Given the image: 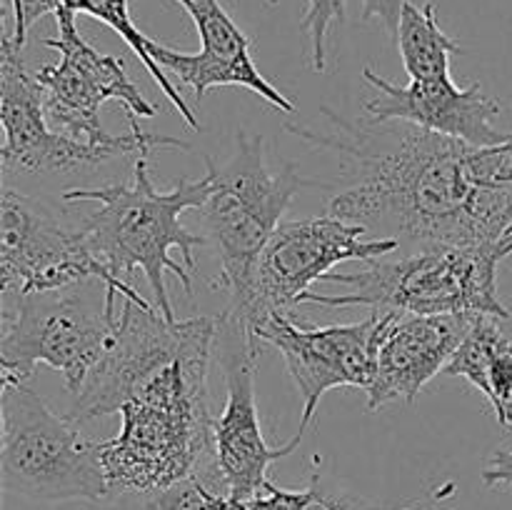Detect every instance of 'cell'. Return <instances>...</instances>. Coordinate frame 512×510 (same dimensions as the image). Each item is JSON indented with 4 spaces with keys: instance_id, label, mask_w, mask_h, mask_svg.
Masks as SVG:
<instances>
[{
    "instance_id": "obj_1",
    "label": "cell",
    "mask_w": 512,
    "mask_h": 510,
    "mask_svg": "<svg viewBox=\"0 0 512 510\" xmlns=\"http://www.w3.org/2000/svg\"><path fill=\"white\" fill-rule=\"evenodd\" d=\"M330 130L288 120L285 130L345 160L350 183L328 213L400 248L498 243L512 225V190L490 188L480 148L403 120H348L323 105Z\"/></svg>"
},
{
    "instance_id": "obj_2",
    "label": "cell",
    "mask_w": 512,
    "mask_h": 510,
    "mask_svg": "<svg viewBox=\"0 0 512 510\" xmlns=\"http://www.w3.org/2000/svg\"><path fill=\"white\" fill-rule=\"evenodd\" d=\"M208 190V173L200 180L180 178L170 190H158L150 180L148 155H140L135 158L130 183L70 188L63 200L100 203L85 223L98 258L120 280L143 270L155 308L165 320H178L165 288V273L170 270L178 275L185 293H193V278H200L195 248L208 243V238L185 228L180 218L185 210L203 208Z\"/></svg>"
},
{
    "instance_id": "obj_3",
    "label": "cell",
    "mask_w": 512,
    "mask_h": 510,
    "mask_svg": "<svg viewBox=\"0 0 512 510\" xmlns=\"http://www.w3.org/2000/svg\"><path fill=\"white\" fill-rule=\"evenodd\" d=\"M498 243L440 245L410 250L395 260H365L358 273H328L323 283L345 285L343 295L308 293L303 303L325 308H370L408 315H488L510 320L500 300Z\"/></svg>"
},
{
    "instance_id": "obj_4",
    "label": "cell",
    "mask_w": 512,
    "mask_h": 510,
    "mask_svg": "<svg viewBox=\"0 0 512 510\" xmlns=\"http://www.w3.org/2000/svg\"><path fill=\"white\" fill-rule=\"evenodd\" d=\"M210 178L208 198L200 208L203 235L218 250L220 283L230 293L228 310H240L250 298L255 268L265 245L273 238L295 193L313 180L300 178L293 163L270 170L263 135L235 133V153L218 165L205 158Z\"/></svg>"
},
{
    "instance_id": "obj_5",
    "label": "cell",
    "mask_w": 512,
    "mask_h": 510,
    "mask_svg": "<svg viewBox=\"0 0 512 510\" xmlns=\"http://www.w3.org/2000/svg\"><path fill=\"white\" fill-rule=\"evenodd\" d=\"M0 475L8 493L40 503H100L113 495L100 443L25 383H3Z\"/></svg>"
},
{
    "instance_id": "obj_6",
    "label": "cell",
    "mask_w": 512,
    "mask_h": 510,
    "mask_svg": "<svg viewBox=\"0 0 512 510\" xmlns=\"http://www.w3.org/2000/svg\"><path fill=\"white\" fill-rule=\"evenodd\" d=\"M88 285L18 295L0 335L3 383H25L35 365L45 363L63 375L70 395L83 388L110 348L120 313L108 310L105 298L98 303L85 295Z\"/></svg>"
},
{
    "instance_id": "obj_7",
    "label": "cell",
    "mask_w": 512,
    "mask_h": 510,
    "mask_svg": "<svg viewBox=\"0 0 512 510\" xmlns=\"http://www.w3.org/2000/svg\"><path fill=\"white\" fill-rule=\"evenodd\" d=\"M23 48L13 38L10 18L5 15V30L0 38V123L5 143L0 160L5 170L18 173H65V170L100 165L123 155H148L155 148L190 150V143L173 135L145 133L140 120L130 118L128 135H113L103 143L70 138L60 130L48 128L45 93L35 73L25 68Z\"/></svg>"
},
{
    "instance_id": "obj_8",
    "label": "cell",
    "mask_w": 512,
    "mask_h": 510,
    "mask_svg": "<svg viewBox=\"0 0 512 510\" xmlns=\"http://www.w3.org/2000/svg\"><path fill=\"white\" fill-rule=\"evenodd\" d=\"M213 420L210 405L125 403L118 435L100 440L113 495L158 493L215 463Z\"/></svg>"
},
{
    "instance_id": "obj_9",
    "label": "cell",
    "mask_w": 512,
    "mask_h": 510,
    "mask_svg": "<svg viewBox=\"0 0 512 510\" xmlns=\"http://www.w3.org/2000/svg\"><path fill=\"white\" fill-rule=\"evenodd\" d=\"M100 280L105 298H140L98 258L85 228H70L50 208L5 188L0 198V288L5 295L45 293Z\"/></svg>"
},
{
    "instance_id": "obj_10",
    "label": "cell",
    "mask_w": 512,
    "mask_h": 510,
    "mask_svg": "<svg viewBox=\"0 0 512 510\" xmlns=\"http://www.w3.org/2000/svg\"><path fill=\"white\" fill-rule=\"evenodd\" d=\"M398 248V240L373 238L363 225L330 213L280 223L260 255L248 303L225 313L238 320L255 343H260L255 328L270 315H288L290 308L303 303L310 285L323 280L335 265L345 260L365 263L385 258Z\"/></svg>"
},
{
    "instance_id": "obj_11",
    "label": "cell",
    "mask_w": 512,
    "mask_h": 510,
    "mask_svg": "<svg viewBox=\"0 0 512 510\" xmlns=\"http://www.w3.org/2000/svg\"><path fill=\"white\" fill-rule=\"evenodd\" d=\"M53 15L58 35L43 40V45L55 50L60 60L43 65L35 73L45 93V113L50 123L70 138L103 143L113 138L100 123V108L108 100H120L128 118H153L155 108L130 80L125 60L95 50L75 25L78 13L58 5Z\"/></svg>"
},
{
    "instance_id": "obj_12",
    "label": "cell",
    "mask_w": 512,
    "mask_h": 510,
    "mask_svg": "<svg viewBox=\"0 0 512 510\" xmlns=\"http://www.w3.org/2000/svg\"><path fill=\"white\" fill-rule=\"evenodd\" d=\"M218 343L225 373V405L213 420L215 465L233 505L263 493L270 483L268 468L275 460L293 455L303 443V433H295L293 440L280 448L265 443L255 403V365L260 343H255L228 313L218 318Z\"/></svg>"
},
{
    "instance_id": "obj_13",
    "label": "cell",
    "mask_w": 512,
    "mask_h": 510,
    "mask_svg": "<svg viewBox=\"0 0 512 510\" xmlns=\"http://www.w3.org/2000/svg\"><path fill=\"white\" fill-rule=\"evenodd\" d=\"M385 313L373 310L370 318L348 325L300 328L288 315H270L255 328L260 343H270L283 355L285 368L303 398V420L298 433L305 435L315 410L328 390H368L375 375V348Z\"/></svg>"
},
{
    "instance_id": "obj_14",
    "label": "cell",
    "mask_w": 512,
    "mask_h": 510,
    "mask_svg": "<svg viewBox=\"0 0 512 510\" xmlns=\"http://www.w3.org/2000/svg\"><path fill=\"white\" fill-rule=\"evenodd\" d=\"M478 315H408L385 313L375 348V375L368 393V410L390 403L418 400L420 390L445 373L455 350Z\"/></svg>"
},
{
    "instance_id": "obj_15",
    "label": "cell",
    "mask_w": 512,
    "mask_h": 510,
    "mask_svg": "<svg viewBox=\"0 0 512 510\" xmlns=\"http://www.w3.org/2000/svg\"><path fill=\"white\" fill-rule=\"evenodd\" d=\"M365 80L375 88V95L363 105L375 120H403L448 138L463 140L475 148L505 143L512 133L495 128L500 103L483 93V85L470 83L468 88L455 85L453 75L435 80H410L395 85L380 78L373 68L363 70Z\"/></svg>"
},
{
    "instance_id": "obj_16",
    "label": "cell",
    "mask_w": 512,
    "mask_h": 510,
    "mask_svg": "<svg viewBox=\"0 0 512 510\" xmlns=\"http://www.w3.org/2000/svg\"><path fill=\"white\" fill-rule=\"evenodd\" d=\"M190 15L200 35V53H180L163 43L150 40V53L168 73L203 98L218 85H243L258 98L268 100L280 113H295V105L260 75L250 55V38L235 25L218 0H175Z\"/></svg>"
},
{
    "instance_id": "obj_17",
    "label": "cell",
    "mask_w": 512,
    "mask_h": 510,
    "mask_svg": "<svg viewBox=\"0 0 512 510\" xmlns=\"http://www.w3.org/2000/svg\"><path fill=\"white\" fill-rule=\"evenodd\" d=\"M450 378H465L485 395L495 418L512 430V338L498 320L478 315L445 368Z\"/></svg>"
},
{
    "instance_id": "obj_18",
    "label": "cell",
    "mask_w": 512,
    "mask_h": 510,
    "mask_svg": "<svg viewBox=\"0 0 512 510\" xmlns=\"http://www.w3.org/2000/svg\"><path fill=\"white\" fill-rule=\"evenodd\" d=\"M395 40L410 80L448 78L450 58L460 50L458 40L440 28L438 10L430 0L423 5L405 0Z\"/></svg>"
},
{
    "instance_id": "obj_19",
    "label": "cell",
    "mask_w": 512,
    "mask_h": 510,
    "mask_svg": "<svg viewBox=\"0 0 512 510\" xmlns=\"http://www.w3.org/2000/svg\"><path fill=\"white\" fill-rule=\"evenodd\" d=\"M60 5L70 8L73 13L88 15V18H95V20H100V23L108 25V28H113L115 33L125 40V45H128V48L138 55L140 63H143L145 70L150 73V78H153L155 85L163 90L165 98H168L170 103L178 108V113L183 115L185 123H188L193 130H203V125H200V120L195 118V113L190 110V105L185 103V98L180 95V90L168 80L163 65H160L158 60L153 58V53H150V38L135 28L133 18H130L128 0H60Z\"/></svg>"
},
{
    "instance_id": "obj_20",
    "label": "cell",
    "mask_w": 512,
    "mask_h": 510,
    "mask_svg": "<svg viewBox=\"0 0 512 510\" xmlns=\"http://www.w3.org/2000/svg\"><path fill=\"white\" fill-rule=\"evenodd\" d=\"M138 510H230V498L218 465L210 463L173 488L140 495Z\"/></svg>"
},
{
    "instance_id": "obj_21",
    "label": "cell",
    "mask_w": 512,
    "mask_h": 510,
    "mask_svg": "<svg viewBox=\"0 0 512 510\" xmlns=\"http://www.w3.org/2000/svg\"><path fill=\"white\" fill-rule=\"evenodd\" d=\"M348 0H305L300 30L308 38V63L323 75L328 68V35L335 25L345 23Z\"/></svg>"
},
{
    "instance_id": "obj_22",
    "label": "cell",
    "mask_w": 512,
    "mask_h": 510,
    "mask_svg": "<svg viewBox=\"0 0 512 510\" xmlns=\"http://www.w3.org/2000/svg\"><path fill=\"white\" fill-rule=\"evenodd\" d=\"M303 510H380L370 500L360 495L340 490L335 485H325L318 473L310 478L308 488H303Z\"/></svg>"
},
{
    "instance_id": "obj_23",
    "label": "cell",
    "mask_w": 512,
    "mask_h": 510,
    "mask_svg": "<svg viewBox=\"0 0 512 510\" xmlns=\"http://www.w3.org/2000/svg\"><path fill=\"white\" fill-rule=\"evenodd\" d=\"M60 5V0H10V8H13V38L20 45H25L28 38V28L43 15L55 13V8Z\"/></svg>"
},
{
    "instance_id": "obj_24",
    "label": "cell",
    "mask_w": 512,
    "mask_h": 510,
    "mask_svg": "<svg viewBox=\"0 0 512 510\" xmlns=\"http://www.w3.org/2000/svg\"><path fill=\"white\" fill-rule=\"evenodd\" d=\"M363 10H360V18L368 23V20H378L385 28L388 35H398L400 15H403L405 0H360Z\"/></svg>"
},
{
    "instance_id": "obj_25",
    "label": "cell",
    "mask_w": 512,
    "mask_h": 510,
    "mask_svg": "<svg viewBox=\"0 0 512 510\" xmlns=\"http://www.w3.org/2000/svg\"><path fill=\"white\" fill-rule=\"evenodd\" d=\"M483 483L488 488H498V485H512V448L495 450L490 460L483 468Z\"/></svg>"
},
{
    "instance_id": "obj_26",
    "label": "cell",
    "mask_w": 512,
    "mask_h": 510,
    "mask_svg": "<svg viewBox=\"0 0 512 510\" xmlns=\"http://www.w3.org/2000/svg\"><path fill=\"white\" fill-rule=\"evenodd\" d=\"M498 245H500V253H503V258H510L512 255V225L505 230V235L498 240Z\"/></svg>"
}]
</instances>
